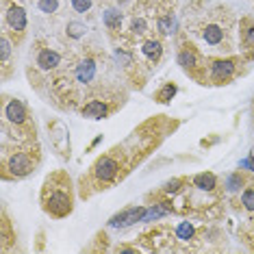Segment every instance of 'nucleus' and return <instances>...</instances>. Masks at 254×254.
<instances>
[{
	"mask_svg": "<svg viewBox=\"0 0 254 254\" xmlns=\"http://www.w3.org/2000/svg\"><path fill=\"white\" fill-rule=\"evenodd\" d=\"M72 9L76 13H85L91 9V0H72Z\"/></svg>",
	"mask_w": 254,
	"mask_h": 254,
	"instance_id": "obj_25",
	"label": "nucleus"
},
{
	"mask_svg": "<svg viewBox=\"0 0 254 254\" xmlns=\"http://www.w3.org/2000/svg\"><path fill=\"white\" fill-rule=\"evenodd\" d=\"M167 213H170V209H165V206H161V204H154V206H150V209H146V213H144V220H141V222L159 220L161 215H167Z\"/></svg>",
	"mask_w": 254,
	"mask_h": 254,
	"instance_id": "obj_16",
	"label": "nucleus"
},
{
	"mask_svg": "<svg viewBox=\"0 0 254 254\" xmlns=\"http://www.w3.org/2000/svg\"><path fill=\"white\" fill-rule=\"evenodd\" d=\"M85 33H87V26H85V24H80V22H68V35L72 39H80Z\"/></svg>",
	"mask_w": 254,
	"mask_h": 254,
	"instance_id": "obj_19",
	"label": "nucleus"
},
{
	"mask_svg": "<svg viewBox=\"0 0 254 254\" xmlns=\"http://www.w3.org/2000/svg\"><path fill=\"white\" fill-rule=\"evenodd\" d=\"M9 54H11V42H9V37H2V42H0V59L7 61Z\"/></svg>",
	"mask_w": 254,
	"mask_h": 254,
	"instance_id": "obj_26",
	"label": "nucleus"
},
{
	"mask_svg": "<svg viewBox=\"0 0 254 254\" xmlns=\"http://www.w3.org/2000/svg\"><path fill=\"white\" fill-rule=\"evenodd\" d=\"M241 185H243V178H241V174H230L226 178V189L230 191V194H235V191H239L241 189Z\"/></svg>",
	"mask_w": 254,
	"mask_h": 254,
	"instance_id": "obj_21",
	"label": "nucleus"
},
{
	"mask_svg": "<svg viewBox=\"0 0 254 254\" xmlns=\"http://www.w3.org/2000/svg\"><path fill=\"white\" fill-rule=\"evenodd\" d=\"M241 202L246 206V211H254V189H246L241 196Z\"/></svg>",
	"mask_w": 254,
	"mask_h": 254,
	"instance_id": "obj_24",
	"label": "nucleus"
},
{
	"mask_svg": "<svg viewBox=\"0 0 254 254\" xmlns=\"http://www.w3.org/2000/svg\"><path fill=\"white\" fill-rule=\"evenodd\" d=\"M39 11L44 13H54L59 9V0H39Z\"/></svg>",
	"mask_w": 254,
	"mask_h": 254,
	"instance_id": "obj_22",
	"label": "nucleus"
},
{
	"mask_svg": "<svg viewBox=\"0 0 254 254\" xmlns=\"http://www.w3.org/2000/svg\"><path fill=\"white\" fill-rule=\"evenodd\" d=\"M115 57H118V61H124V63H130V57H128V54L120 52V50H118V52H115Z\"/></svg>",
	"mask_w": 254,
	"mask_h": 254,
	"instance_id": "obj_28",
	"label": "nucleus"
},
{
	"mask_svg": "<svg viewBox=\"0 0 254 254\" xmlns=\"http://www.w3.org/2000/svg\"><path fill=\"white\" fill-rule=\"evenodd\" d=\"M178 65H182L185 70H191L198 65V54L194 50H180L178 52Z\"/></svg>",
	"mask_w": 254,
	"mask_h": 254,
	"instance_id": "obj_14",
	"label": "nucleus"
},
{
	"mask_svg": "<svg viewBox=\"0 0 254 254\" xmlns=\"http://www.w3.org/2000/svg\"><path fill=\"white\" fill-rule=\"evenodd\" d=\"M96 78V61L94 59H85L76 65V80L83 85L91 83Z\"/></svg>",
	"mask_w": 254,
	"mask_h": 254,
	"instance_id": "obj_9",
	"label": "nucleus"
},
{
	"mask_svg": "<svg viewBox=\"0 0 254 254\" xmlns=\"http://www.w3.org/2000/svg\"><path fill=\"white\" fill-rule=\"evenodd\" d=\"M4 118H7V122H11V124H24L28 118L26 113V106L22 104V100H9L7 104H4Z\"/></svg>",
	"mask_w": 254,
	"mask_h": 254,
	"instance_id": "obj_6",
	"label": "nucleus"
},
{
	"mask_svg": "<svg viewBox=\"0 0 254 254\" xmlns=\"http://www.w3.org/2000/svg\"><path fill=\"white\" fill-rule=\"evenodd\" d=\"M83 118L87 120H102L109 115V106H106L104 102H100V100H91V102H87L83 106Z\"/></svg>",
	"mask_w": 254,
	"mask_h": 254,
	"instance_id": "obj_10",
	"label": "nucleus"
},
{
	"mask_svg": "<svg viewBox=\"0 0 254 254\" xmlns=\"http://www.w3.org/2000/svg\"><path fill=\"white\" fill-rule=\"evenodd\" d=\"M159 30H161L163 35L176 33V20L172 18V15H165V18H161V20H159Z\"/></svg>",
	"mask_w": 254,
	"mask_h": 254,
	"instance_id": "obj_18",
	"label": "nucleus"
},
{
	"mask_svg": "<svg viewBox=\"0 0 254 254\" xmlns=\"http://www.w3.org/2000/svg\"><path fill=\"white\" fill-rule=\"evenodd\" d=\"M146 20L144 18H135L133 22H130V30H133V35H144L146 33Z\"/></svg>",
	"mask_w": 254,
	"mask_h": 254,
	"instance_id": "obj_23",
	"label": "nucleus"
},
{
	"mask_svg": "<svg viewBox=\"0 0 254 254\" xmlns=\"http://www.w3.org/2000/svg\"><path fill=\"white\" fill-rule=\"evenodd\" d=\"M144 213H146V209H141V206H133V209H126V211H122L120 215L111 217V220H109V226H113V228H124V226L137 224V222L144 220Z\"/></svg>",
	"mask_w": 254,
	"mask_h": 254,
	"instance_id": "obj_3",
	"label": "nucleus"
},
{
	"mask_svg": "<svg viewBox=\"0 0 254 254\" xmlns=\"http://www.w3.org/2000/svg\"><path fill=\"white\" fill-rule=\"evenodd\" d=\"M7 24L13 30L22 33V30L26 28V11H24L20 4H11V7L7 9Z\"/></svg>",
	"mask_w": 254,
	"mask_h": 254,
	"instance_id": "obj_7",
	"label": "nucleus"
},
{
	"mask_svg": "<svg viewBox=\"0 0 254 254\" xmlns=\"http://www.w3.org/2000/svg\"><path fill=\"white\" fill-rule=\"evenodd\" d=\"M104 24H106V26H109L111 30L120 28V24H122V13L118 11V9H106V11H104Z\"/></svg>",
	"mask_w": 254,
	"mask_h": 254,
	"instance_id": "obj_15",
	"label": "nucleus"
},
{
	"mask_svg": "<svg viewBox=\"0 0 254 254\" xmlns=\"http://www.w3.org/2000/svg\"><path fill=\"white\" fill-rule=\"evenodd\" d=\"M7 170L13 176H26L33 172V161H30V156L26 152H13L7 161Z\"/></svg>",
	"mask_w": 254,
	"mask_h": 254,
	"instance_id": "obj_2",
	"label": "nucleus"
},
{
	"mask_svg": "<svg viewBox=\"0 0 254 254\" xmlns=\"http://www.w3.org/2000/svg\"><path fill=\"white\" fill-rule=\"evenodd\" d=\"M235 74V61L230 59H217L211 63V78L217 83H224Z\"/></svg>",
	"mask_w": 254,
	"mask_h": 254,
	"instance_id": "obj_5",
	"label": "nucleus"
},
{
	"mask_svg": "<svg viewBox=\"0 0 254 254\" xmlns=\"http://www.w3.org/2000/svg\"><path fill=\"white\" fill-rule=\"evenodd\" d=\"M178 185H180V180H170V182L165 185V194H176V191L180 189Z\"/></svg>",
	"mask_w": 254,
	"mask_h": 254,
	"instance_id": "obj_27",
	"label": "nucleus"
},
{
	"mask_svg": "<svg viewBox=\"0 0 254 254\" xmlns=\"http://www.w3.org/2000/svg\"><path fill=\"white\" fill-rule=\"evenodd\" d=\"M176 96V85H165L163 89L159 91V94H156V100H159V102H170L172 98H174Z\"/></svg>",
	"mask_w": 254,
	"mask_h": 254,
	"instance_id": "obj_20",
	"label": "nucleus"
},
{
	"mask_svg": "<svg viewBox=\"0 0 254 254\" xmlns=\"http://www.w3.org/2000/svg\"><path fill=\"white\" fill-rule=\"evenodd\" d=\"M44 209L52 217H65L72 213V194L70 187H54L52 191L44 194Z\"/></svg>",
	"mask_w": 254,
	"mask_h": 254,
	"instance_id": "obj_1",
	"label": "nucleus"
},
{
	"mask_svg": "<svg viewBox=\"0 0 254 254\" xmlns=\"http://www.w3.org/2000/svg\"><path fill=\"white\" fill-rule=\"evenodd\" d=\"M176 237H178L180 241H189L191 237H194V226H191L189 222H180V224L176 226Z\"/></svg>",
	"mask_w": 254,
	"mask_h": 254,
	"instance_id": "obj_17",
	"label": "nucleus"
},
{
	"mask_svg": "<svg viewBox=\"0 0 254 254\" xmlns=\"http://www.w3.org/2000/svg\"><path fill=\"white\" fill-rule=\"evenodd\" d=\"M202 39L209 46H220L224 42V28L217 26V24H206V26L202 28Z\"/></svg>",
	"mask_w": 254,
	"mask_h": 254,
	"instance_id": "obj_11",
	"label": "nucleus"
},
{
	"mask_svg": "<svg viewBox=\"0 0 254 254\" xmlns=\"http://www.w3.org/2000/svg\"><path fill=\"white\" fill-rule=\"evenodd\" d=\"M141 52H144L146 59L159 61L161 54H163V48H161V42H159V39H148V42H144V46H141Z\"/></svg>",
	"mask_w": 254,
	"mask_h": 254,
	"instance_id": "obj_12",
	"label": "nucleus"
},
{
	"mask_svg": "<svg viewBox=\"0 0 254 254\" xmlns=\"http://www.w3.org/2000/svg\"><path fill=\"white\" fill-rule=\"evenodd\" d=\"M61 63V54L54 52V50L46 48V50H39L37 54V68L44 70V72H48V70H54L57 65Z\"/></svg>",
	"mask_w": 254,
	"mask_h": 254,
	"instance_id": "obj_8",
	"label": "nucleus"
},
{
	"mask_svg": "<svg viewBox=\"0 0 254 254\" xmlns=\"http://www.w3.org/2000/svg\"><path fill=\"white\" fill-rule=\"evenodd\" d=\"M194 185L198 187V189H202V191H213L215 189V185H217V178L211 174V172H202V174H198L194 178Z\"/></svg>",
	"mask_w": 254,
	"mask_h": 254,
	"instance_id": "obj_13",
	"label": "nucleus"
},
{
	"mask_svg": "<svg viewBox=\"0 0 254 254\" xmlns=\"http://www.w3.org/2000/svg\"><path fill=\"white\" fill-rule=\"evenodd\" d=\"M118 172H120L118 161H115V159H111V156H102V159H100L98 163H96V167H94L96 178H98V180H102V182L113 180L115 176H118Z\"/></svg>",
	"mask_w": 254,
	"mask_h": 254,
	"instance_id": "obj_4",
	"label": "nucleus"
},
{
	"mask_svg": "<svg viewBox=\"0 0 254 254\" xmlns=\"http://www.w3.org/2000/svg\"><path fill=\"white\" fill-rule=\"evenodd\" d=\"M241 167H250V170H252V167H254L252 159H248V161H241Z\"/></svg>",
	"mask_w": 254,
	"mask_h": 254,
	"instance_id": "obj_29",
	"label": "nucleus"
}]
</instances>
